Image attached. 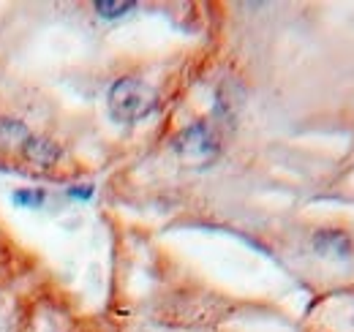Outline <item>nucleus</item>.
Instances as JSON below:
<instances>
[{"instance_id":"obj_1","label":"nucleus","mask_w":354,"mask_h":332,"mask_svg":"<svg viewBox=\"0 0 354 332\" xmlns=\"http://www.w3.org/2000/svg\"><path fill=\"white\" fill-rule=\"evenodd\" d=\"M106 104H109V115L120 123H136V120H145L156 104H158V95L145 80H136V77H123L109 87V95H106Z\"/></svg>"},{"instance_id":"obj_2","label":"nucleus","mask_w":354,"mask_h":332,"mask_svg":"<svg viewBox=\"0 0 354 332\" xmlns=\"http://www.w3.org/2000/svg\"><path fill=\"white\" fill-rule=\"evenodd\" d=\"M175 150L177 158L185 166H210L218 158L221 145H218V133L213 131V125L199 120V123L188 125L177 136Z\"/></svg>"},{"instance_id":"obj_3","label":"nucleus","mask_w":354,"mask_h":332,"mask_svg":"<svg viewBox=\"0 0 354 332\" xmlns=\"http://www.w3.org/2000/svg\"><path fill=\"white\" fill-rule=\"evenodd\" d=\"M313 248L319 256H327V259H346L352 253V240L344 234V232H335V229H324L313 237Z\"/></svg>"},{"instance_id":"obj_4","label":"nucleus","mask_w":354,"mask_h":332,"mask_svg":"<svg viewBox=\"0 0 354 332\" xmlns=\"http://www.w3.org/2000/svg\"><path fill=\"white\" fill-rule=\"evenodd\" d=\"M22 156H25L30 164L46 169V166H52L60 158V147H57L52 139H44V136H28L25 145H22Z\"/></svg>"},{"instance_id":"obj_5","label":"nucleus","mask_w":354,"mask_h":332,"mask_svg":"<svg viewBox=\"0 0 354 332\" xmlns=\"http://www.w3.org/2000/svg\"><path fill=\"white\" fill-rule=\"evenodd\" d=\"M28 136H30L28 128L19 123V120H8V118L0 120V147H14L19 142L25 145Z\"/></svg>"},{"instance_id":"obj_6","label":"nucleus","mask_w":354,"mask_h":332,"mask_svg":"<svg viewBox=\"0 0 354 332\" xmlns=\"http://www.w3.org/2000/svg\"><path fill=\"white\" fill-rule=\"evenodd\" d=\"M136 8V3H126V0H95V11L98 17H106V19H118V17H126L129 11Z\"/></svg>"},{"instance_id":"obj_7","label":"nucleus","mask_w":354,"mask_h":332,"mask_svg":"<svg viewBox=\"0 0 354 332\" xmlns=\"http://www.w3.org/2000/svg\"><path fill=\"white\" fill-rule=\"evenodd\" d=\"M11 199H14V205H19V208L36 210L44 205V191H39V188H22V191H14Z\"/></svg>"},{"instance_id":"obj_8","label":"nucleus","mask_w":354,"mask_h":332,"mask_svg":"<svg viewBox=\"0 0 354 332\" xmlns=\"http://www.w3.org/2000/svg\"><path fill=\"white\" fill-rule=\"evenodd\" d=\"M71 196L74 199H90L93 196V188L90 185H85V188H71Z\"/></svg>"}]
</instances>
